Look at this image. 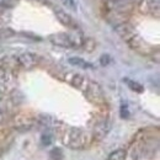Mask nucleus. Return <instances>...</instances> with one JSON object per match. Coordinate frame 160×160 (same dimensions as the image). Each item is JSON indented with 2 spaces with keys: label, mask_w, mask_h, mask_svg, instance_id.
<instances>
[{
  "label": "nucleus",
  "mask_w": 160,
  "mask_h": 160,
  "mask_svg": "<svg viewBox=\"0 0 160 160\" xmlns=\"http://www.w3.org/2000/svg\"><path fill=\"white\" fill-rule=\"evenodd\" d=\"M62 143L70 149H82L89 144V136L80 128H67L63 132Z\"/></svg>",
  "instance_id": "nucleus-1"
},
{
  "label": "nucleus",
  "mask_w": 160,
  "mask_h": 160,
  "mask_svg": "<svg viewBox=\"0 0 160 160\" xmlns=\"http://www.w3.org/2000/svg\"><path fill=\"white\" fill-rule=\"evenodd\" d=\"M105 6L108 10L111 21L117 25L121 22H124L126 15L129 14L132 9V1L131 0H106Z\"/></svg>",
  "instance_id": "nucleus-2"
},
{
  "label": "nucleus",
  "mask_w": 160,
  "mask_h": 160,
  "mask_svg": "<svg viewBox=\"0 0 160 160\" xmlns=\"http://www.w3.org/2000/svg\"><path fill=\"white\" fill-rule=\"evenodd\" d=\"M48 40L52 44L57 47H62V48H74V47L81 46L82 43V40L73 38L68 33H53L48 37Z\"/></svg>",
  "instance_id": "nucleus-3"
},
{
  "label": "nucleus",
  "mask_w": 160,
  "mask_h": 160,
  "mask_svg": "<svg viewBox=\"0 0 160 160\" xmlns=\"http://www.w3.org/2000/svg\"><path fill=\"white\" fill-rule=\"evenodd\" d=\"M84 94L86 96V99L92 102V103H96V105H100L105 101V94H103V90L100 85L96 82V81H91L89 80L85 90H84Z\"/></svg>",
  "instance_id": "nucleus-4"
},
{
  "label": "nucleus",
  "mask_w": 160,
  "mask_h": 160,
  "mask_svg": "<svg viewBox=\"0 0 160 160\" xmlns=\"http://www.w3.org/2000/svg\"><path fill=\"white\" fill-rule=\"evenodd\" d=\"M62 79L64 81H67L68 84H70L72 86H74L75 89H79V90H85L89 79L85 78L82 74L79 73H75V72H63L62 73Z\"/></svg>",
  "instance_id": "nucleus-5"
},
{
  "label": "nucleus",
  "mask_w": 160,
  "mask_h": 160,
  "mask_svg": "<svg viewBox=\"0 0 160 160\" xmlns=\"http://www.w3.org/2000/svg\"><path fill=\"white\" fill-rule=\"evenodd\" d=\"M18 63L19 65L25 68V69H32L35 68L36 65H38L41 60V57L36 53H32V52H25V53H21L18 57Z\"/></svg>",
  "instance_id": "nucleus-6"
},
{
  "label": "nucleus",
  "mask_w": 160,
  "mask_h": 160,
  "mask_svg": "<svg viewBox=\"0 0 160 160\" xmlns=\"http://www.w3.org/2000/svg\"><path fill=\"white\" fill-rule=\"evenodd\" d=\"M138 10L142 14L145 15H155L157 18L159 16L160 6L158 0H142L138 4Z\"/></svg>",
  "instance_id": "nucleus-7"
},
{
  "label": "nucleus",
  "mask_w": 160,
  "mask_h": 160,
  "mask_svg": "<svg viewBox=\"0 0 160 160\" xmlns=\"http://www.w3.org/2000/svg\"><path fill=\"white\" fill-rule=\"evenodd\" d=\"M115 31L117 32V35L120 36L121 38L123 41H126L127 43L132 40V38H134V37L137 36L136 30H134L129 23H127L126 21L115 25Z\"/></svg>",
  "instance_id": "nucleus-8"
},
{
  "label": "nucleus",
  "mask_w": 160,
  "mask_h": 160,
  "mask_svg": "<svg viewBox=\"0 0 160 160\" xmlns=\"http://www.w3.org/2000/svg\"><path fill=\"white\" fill-rule=\"evenodd\" d=\"M54 14H56V18L58 19L62 25H64L65 27H68V28H73V30H75V28H78V25H77V21L74 20L69 14H67L64 10H62L59 8H57L56 10H54Z\"/></svg>",
  "instance_id": "nucleus-9"
},
{
  "label": "nucleus",
  "mask_w": 160,
  "mask_h": 160,
  "mask_svg": "<svg viewBox=\"0 0 160 160\" xmlns=\"http://www.w3.org/2000/svg\"><path fill=\"white\" fill-rule=\"evenodd\" d=\"M110 129H111V122H110V120H107V118H103V120L100 121L95 126V134H96V137L99 139H101V138H103L108 133Z\"/></svg>",
  "instance_id": "nucleus-10"
},
{
  "label": "nucleus",
  "mask_w": 160,
  "mask_h": 160,
  "mask_svg": "<svg viewBox=\"0 0 160 160\" xmlns=\"http://www.w3.org/2000/svg\"><path fill=\"white\" fill-rule=\"evenodd\" d=\"M19 65L16 57H5L0 60V69L4 72H12L15 70Z\"/></svg>",
  "instance_id": "nucleus-11"
},
{
  "label": "nucleus",
  "mask_w": 160,
  "mask_h": 160,
  "mask_svg": "<svg viewBox=\"0 0 160 160\" xmlns=\"http://www.w3.org/2000/svg\"><path fill=\"white\" fill-rule=\"evenodd\" d=\"M32 127H33V121L25 116L15 122V129H19V131H28Z\"/></svg>",
  "instance_id": "nucleus-12"
},
{
  "label": "nucleus",
  "mask_w": 160,
  "mask_h": 160,
  "mask_svg": "<svg viewBox=\"0 0 160 160\" xmlns=\"http://www.w3.org/2000/svg\"><path fill=\"white\" fill-rule=\"evenodd\" d=\"M68 62H69V64H72L74 67H78V68H81V69H90V68H92L91 63L84 60L82 58H79V57H72V58L68 59Z\"/></svg>",
  "instance_id": "nucleus-13"
},
{
  "label": "nucleus",
  "mask_w": 160,
  "mask_h": 160,
  "mask_svg": "<svg viewBox=\"0 0 160 160\" xmlns=\"http://www.w3.org/2000/svg\"><path fill=\"white\" fill-rule=\"evenodd\" d=\"M123 81L127 84V86L132 90V91H134V92H143L144 91V88L140 85L139 82H137V81H133V80H131V79H123Z\"/></svg>",
  "instance_id": "nucleus-14"
},
{
  "label": "nucleus",
  "mask_w": 160,
  "mask_h": 160,
  "mask_svg": "<svg viewBox=\"0 0 160 160\" xmlns=\"http://www.w3.org/2000/svg\"><path fill=\"white\" fill-rule=\"evenodd\" d=\"M126 158H127V152L124 149H117L108 155L107 160H126Z\"/></svg>",
  "instance_id": "nucleus-15"
},
{
  "label": "nucleus",
  "mask_w": 160,
  "mask_h": 160,
  "mask_svg": "<svg viewBox=\"0 0 160 160\" xmlns=\"http://www.w3.org/2000/svg\"><path fill=\"white\" fill-rule=\"evenodd\" d=\"M81 46H82V48L86 51V52H92V51H95V48H96V41L94 40V38H90V37H88V38H85V40H82V43H81Z\"/></svg>",
  "instance_id": "nucleus-16"
},
{
  "label": "nucleus",
  "mask_w": 160,
  "mask_h": 160,
  "mask_svg": "<svg viewBox=\"0 0 160 160\" xmlns=\"http://www.w3.org/2000/svg\"><path fill=\"white\" fill-rule=\"evenodd\" d=\"M60 2L69 10H77V2L75 0H60Z\"/></svg>",
  "instance_id": "nucleus-17"
},
{
  "label": "nucleus",
  "mask_w": 160,
  "mask_h": 160,
  "mask_svg": "<svg viewBox=\"0 0 160 160\" xmlns=\"http://www.w3.org/2000/svg\"><path fill=\"white\" fill-rule=\"evenodd\" d=\"M19 0H2L0 2V6L1 8H12Z\"/></svg>",
  "instance_id": "nucleus-18"
},
{
  "label": "nucleus",
  "mask_w": 160,
  "mask_h": 160,
  "mask_svg": "<svg viewBox=\"0 0 160 160\" xmlns=\"http://www.w3.org/2000/svg\"><path fill=\"white\" fill-rule=\"evenodd\" d=\"M111 63V57L108 56V54H102L100 57V64L102 67H106V65H108Z\"/></svg>",
  "instance_id": "nucleus-19"
},
{
  "label": "nucleus",
  "mask_w": 160,
  "mask_h": 160,
  "mask_svg": "<svg viewBox=\"0 0 160 160\" xmlns=\"http://www.w3.org/2000/svg\"><path fill=\"white\" fill-rule=\"evenodd\" d=\"M49 158H51V159L56 158V160H60L62 159V152H60L59 149H54V150H52V152L49 153Z\"/></svg>",
  "instance_id": "nucleus-20"
},
{
  "label": "nucleus",
  "mask_w": 160,
  "mask_h": 160,
  "mask_svg": "<svg viewBox=\"0 0 160 160\" xmlns=\"http://www.w3.org/2000/svg\"><path fill=\"white\" fill-rule=\"evenodd\" d=\"M5 116H6V113H5V110L0 106V123L2 122V121L5 120Z\"/></svg>",
  "instance_id": "nucleus-21"
}]
</instances>
